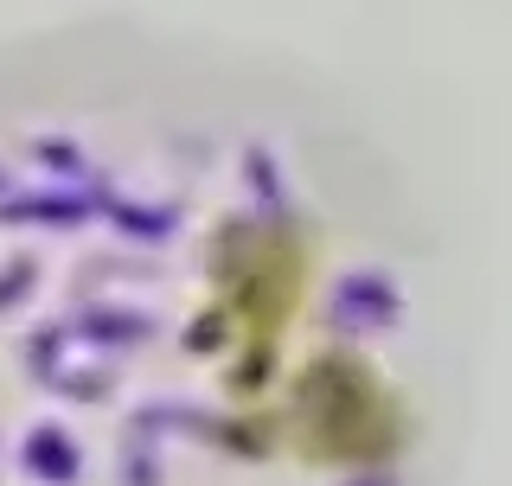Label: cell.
Returning <instances> with one entry per match:
<instances>
[{
    "instance_id": "1",
    "label": "cell",
    "mask_w": 512,
    "mask_h": 486,
    "mask_svg": "<svg viewBox=\"0 0 512 486\" xmlns=\"http://www.w3.org/2000/svg\"><path fill=\"white\" fill-rule=\"evenodd\" d=\"M429 231L314 71L128 13L0 39V486H429Z\"/></svg>"
}]
</instances>
